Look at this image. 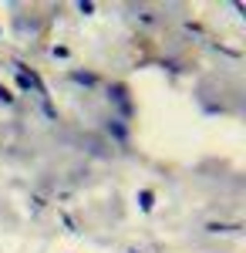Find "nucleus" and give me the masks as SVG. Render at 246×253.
<instances>
[{
  "label": "nucleus",
  "mask_w": 246,
  "mask_h": 253,
  "mask_svg": "<svg viewBox=\"0 0 246 253\" xmlns=\"http://www.w3.org/2000/svg\"><path fill=\"white\" fill-rule=\"evenodd\" d=\"M138 206H142V210H145V213H149L152 206H155V196H152L149 189H142V193H138Z\"/></svg>",
  "instance_id": "nucleus-1"
},
{
  "label": "nucleus",
  "mask_w": 246,
  "mask_h": 253,
  "mask_svg": "<svg viewBox=\"0 0 246 253\" xmlns=\"http://www.w3.org/2000/svg\"><path fill=\"white\" fill-rule=\"evenodd\" d=\"M0 101H14V95H10L7 88H0Z\"/></svg>",
  "instance_id": "nucleus-2"
}]
</instances>
